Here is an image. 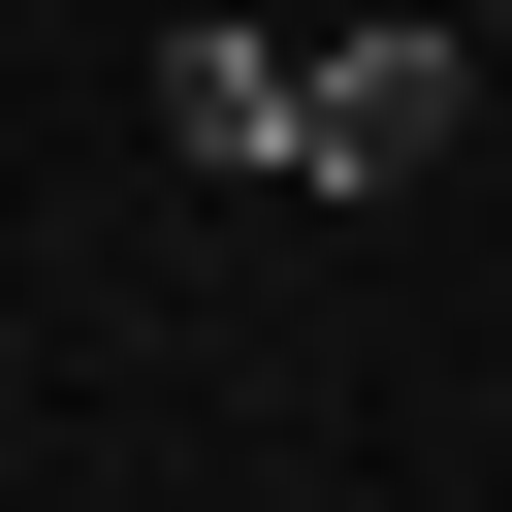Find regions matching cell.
I'll return each instance as SVG.
<instances>
[{"mask_svg": "<svg viewBox=\"0 0 512 512\" xmlns=\"http://www.w3.org/2000/svg\"><path fill=\"white\" fill-rule=\"evenodd\" d=\"M160 128H192L224 192H288V32H160Z\"/></svg>", "mask_w": 512, "mask_h": 512, "instance_id": "cell-2", "label": "cell"}, {"mask_svg": "<svg viewBox=\"0 0 512 512\" xmlns=\"http://www.w3.org/2000/svg\"><path fill=\"white\" fill-rule=\"evenodd\" d=\"M480 128V32H288V192H416Z\"/></svg>", "mask_w": 512, "mask_h": 512, "instance_id": "cell-1", "label": "cell"}, {"mask_svg": "<svg viewBox=\"0 0 512 512\" xmlns=\"http://www.w3.org/2000/svg\"><path fill=\"white\" fill-rule=\"evenodd\" d=\"M480 32H512V0H480Z\"/></svg>", "mask_w": 512, "mask_h": 512, "instance_id": "cell-3", "label": "cell"}]
</instances>
